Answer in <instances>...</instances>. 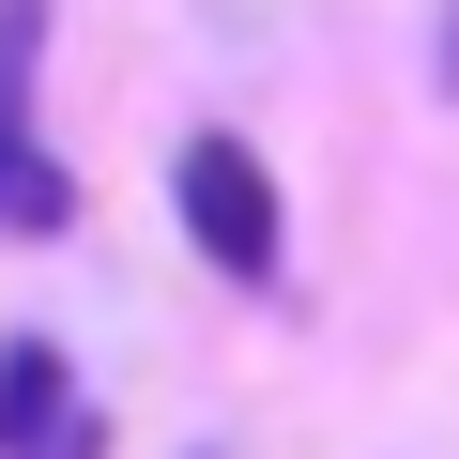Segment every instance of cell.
I'll list each match as a JSON object with an SVG mask.
<instances>
[{
  "instance_id": "obj_1",
  "label": "cell",
  "mask_w": 459,
  "mask_h": 459,
  "mask_svg": "<svg viewBox=\"0 0 459 459\" xmlns=\"http://www.w3.org/2000/svg\"><path fill=\"white\" fill-rule=\"evenodd\" d=\"M169 199H184V246H199L214 276L261 291V276L291 261V199H276V169H261L246 138H184V184H169Z\"/></svg>"
},
{
  "instance_id": "obj_2",
  "label": "cell",
  "mask_w": 459,
  "mask_h": 459,
  "mask_svg": "<svg viewBox=\"0 0 459 459\" xmlns=\"http://www.w3.org/2000/svg\"><path fill=\"white\" fill-rule=\"evenodd\" d=\"M62 444H77V413H62V352L16 337V352H0V459H62Z\"/></svg>"
},
{
  "instance_id": "obj_3",
  "label": "cell",
  "mask_w": 459,
  "mask_h": 459,
  "mask_svg": "<svg viewBox=\"0 0 459 459\" xmlns=\"http://www.w3.org/2000/svg\"><path fill=\"white\" fill-rule=\"evenodd\" d=\"M31 77H47V0H0V184L31 169Z\"/></svg>"
},
{
  "instance_id": "obj_4",
  "label": "cell",
  "mask_w": 459,
  "mask_h": 459,
  "mask_svg": "<svg viewBox=\"0 0 459 459\" xmlns=\"http://www.w3.org/2000/svg\"><path fill=\"white\" fill-rule=\"evenodd\" d=\"M444 16H459V0H444ZM444 77H459V31H444Z\"/></svg>"
}]
</instances>
